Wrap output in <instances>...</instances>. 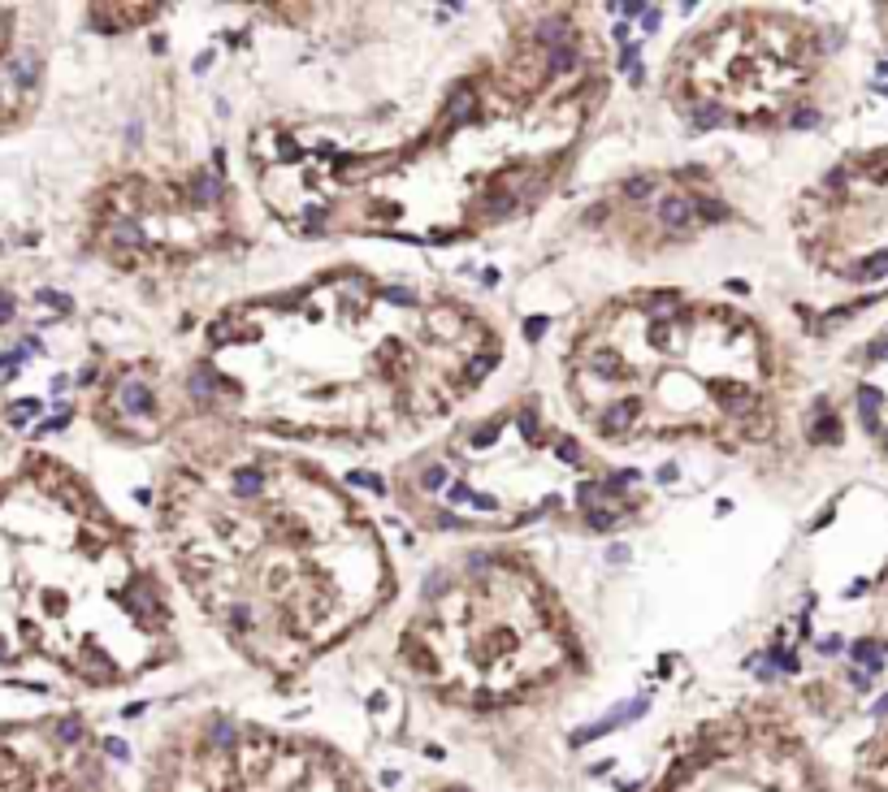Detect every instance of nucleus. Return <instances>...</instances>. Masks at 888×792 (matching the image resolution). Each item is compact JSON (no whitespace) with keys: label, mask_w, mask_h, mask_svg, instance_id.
I'll return each mask as SVG.
<instances>
[{"label":"nucleus","mask_w":888,"mask_h":792,"mask_svg":"<svg viewBox=\"0 0 888 792\" xmlns=\"http://www.w3.org/2000/svg\"><path fill=\"white\" fill-rule=\"evenodd\" d=\"M143 792H373V784L317 736L208 715L156 745Z\"/></svg>","instance_id":"nucleus-1"},{"label":"nucleus","mask_w":888,"mask_h":792,"mask_svg":"<svg viewBox=\"0 0 888 792\" xmlns=\"http://www.w3.org/2000/svg\"><path fill=\"white\" fill-rule=\"evenodd\" d=\"M654 792H823L793 736L767 723L724 719L659 775Z\"/></svg>","instance_id":"nucleus-2"},{"label":"nucleus","mask_w":888,"mask_h":792,"mask_svg":"<svg viewBox=\"0 0 888 792\" xmlns=\"http://www.w3.org/2000/svg\"><path fill=\"white\" fill-rule=\"evenodd\" d=\"M122 745H91L78 719L0 736V792H126L108 757Z\"/></svg>","instance_id":"nucleus-3"},{"label":"nucleus","mask_w":888,"mask_h":792,"mask_svg":"<svg viewBox=\"0 0 888 792\" xmlns=\"http://www.w3.org/2000/svg\"><path fill=\"white\" fill-rule=\"evenodd\" d=\"M433 792H468V788H460V784H446V788H433Z\"/></svg>","instance_id":"nucleus-4"},{"label":"nucleus","mask_w":888,"mask_h":792,"mask_svg":"<svg viewBox=\"0 0 888 792\" xmlns=\"http://www.w3.org/2000/svg\"><path fill=\"white\" fill-rule=\"evenodd\" d=\"M884 442H888V438H884Z\"/></svg>","instance_id":"nucleus-5"}]
</instances>
